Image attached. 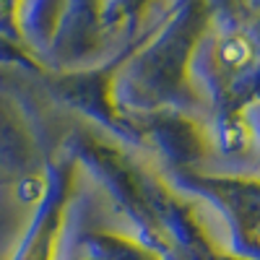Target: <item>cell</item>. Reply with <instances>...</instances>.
I'll return each instance as SVG.
<instances>
[{"label":"cell","instance_id":"6da1fadb","mask_svg":"<svg viewBox=\"0 0 260 260\" xmlns=\"http://www.w3.org/2000/svg\"><path fill=\"white\" fill-rule=\"evenodd\" d=\"M221 57H224V62L242 68V65L252 62V45L245 37H229L221 42Z\"/></svg>","mask_w":260,"mask_h":260}]
</instances>
